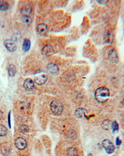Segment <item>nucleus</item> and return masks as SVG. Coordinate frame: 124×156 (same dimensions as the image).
<instances>
[{
	"label": "nucleus",
	"mask_w": 124,
	"mask_h": 156,
	"mask_svg": "<svg viewBox=\"0 0 124 156\" xmlns=\"http://www.w3.org/2000/svg\"><path fill=\"white\" fill-rule=\"evenodd\" d=\"M94 96L96 101L99 103H104L110 97V91L107 88L100 87L96 89Z\"/></svg>",
	"instance_id": "1"
},
{
	"label": "nucleus",
	"mask_w": 124,
	"mask_h": 156,
	"mask_svg": "<svg viewBox=\"0 0 124 156\" xmlns=\"http://www.w3.org/2000/svg\"><path fill=\"white\" fill-rule=\"evenodd\" d=\"M50 109L55 115H60L63 111V106L58 100H53L50 104Z\"/></svg>",
	"instance_id": "2"
},
{
	"label": "nucleus",
	"mask_w": 124,
	"mask_h": 156,
	"mask_svg": "<svg viewBox=\"0 0 124 156\" xmlns=\"http://www.w3.org/2000/svg\"><path fill=\"white\" fill-rule=\"evenodd\" d=\"M103 146L106 152L108 154H111L114 152L115 147L110 141L108 139H105L103 141Z\"/></svg>",
	"instance_id": "3"
},
{
	"label": "nucleus",
	"mask_w": 124,
	"mask_h": 156,
	"mask_svg": "<svg viewBox=\"0 0 124 156\" xmlns=\"http://www.w3.org/2000/svg\"><path fill=\"white\" fill-rule=\"evenodd\" d=\"M4 45L7 50L9 51V52H14L17 49L15 42L12 39H6L4 42Z\"/></svg>",
	"instance_id": "4"
},
{
	"label": "nucleus",
	"mask_w": 124,
	"mask_h": 156,
	"mask_svg": "<svg viewBox=\"0 0 124 156\" xmlns=\"http://www.w3.org/2000/svg\"><path fill=\"white\" fill-rule=\"evenodd\" d=\"M108 58L109 61L114 64H117L119 61V57L117 51L115 49H111L108 53Z\"/></svg>",
	"instance_id": "5"
},
{
	"label": "nucleus",
	"mask_w": 124,
	"mask_h": 156,
	"mask_svg": "<svg viewBox=\"0 0 124 156\" xmlns=\"http://www.w3.org/2000/svg\"><path fill=\"white\" fill-rule=\"evenodd\" d=\"M15 145L18 149L23 150L27 146V142L24 138L18 137L15 141Z\"/></svg>",
	"instance_id": "6"
},
{
	"label": "nucleus",
	"mask_w": 124,
	"mask_h": 156,
	"mask_svg": "<svg viewBox=\"0 0 124 156\" xmlns=\"http://www.w3.org/2000/svg\"><path fill=\"white\" fill-rule=\"evenodd\" d=\"M47 71L50 74L52 75H55L58 74L59 71V68L57 64L54 63H49L47 65Z\"/></svg>",
	"instance_id": "7"
},
{
	"label": "nucleus",
	"mask_w": 124,
	"mask_h": 156,
	"mask_svg": "<svg viewBox=\"0 0 124 156\" xmlns=\"http://www.w3.org/2000/svg\"><path fill=\"white\" fill-rule=\"evenodd\" d=\"M24 88L28 91H33L34 89V82L30 78L26 79L24 82Z\"/></svg>",
	"instance_id": "8"
},
{
	"label": "nucleus",
	"mask_w": 124,
	"mask_h": 156,
	"mask_svg": "<svg viewBox=\"0 0 124 156\" xmlns=\"http://www.w3.org/2000/svg\"><path fill=\"white\" fill-rule=\"evenodd\" d=\"M47 81V77L46 75H40L34 78V82L38 85H43Z\"/></svg>",
	"instance_id": "9"
},
{
	"label": "nucleus",
	"mask_w": 124,
	"mask_h": 156,
	"mask_svg": "<svg viewBox=\"0 0 124 156\" xmlns=\"http://www.w3.org/2000/svg\"><path fill=\"white\" fill-rule=\"evenodd\" d=\"M47 26L46 24H43V23L39 24L37 26V32L40 35L46 34L47 32Z\"/></svg>",
	"instance_id": "10"
},
{
	"label": "nucleus",
	"mask_w": 124,
	"mask_h": 156,
	"mask_svg": "<svg viewBox=\"0 0 124 156\" xmlns=\"http://www.w3.org/2000/svg\"><path fill=\"white\" fill-rule=\"evenodd\" d=\"M53 52V49L50 45H46L42 48V53L43 55L47 56L52 54Z\"/></svg>",
	"instance_id": "11"
},
{
	"label": "nucleus",
	"mask_w": 124,
	"mask_h": 156,
	"mask_svg": "<svg viewBox=\"0 0 124 156\" xmlns=\"http://www.w3.org/2000/svg\"><path fill=\"white\" fill-rule=\"evenodd\" d=\"M32 8L29 4L25 5L21 10V13L22 16H29L31 13Z\"/></svg>",
	"instance_id": "12"
},
{
	"label": "nucleus",
	"mask_w": 124,
	"mask_h": 156,
	"mask_svg": "<svg viewBox=\"0 0 124 156\" xmlns=\"http://www.w3.org/2000/svg\"><path fill=\"white\" fill-rule=\"evenodd\" d=\"M86 112L87 111L84 108H78L75 112V115L78 118H81V117L85 116Z\"/></svg>",
	"instance_id": "13"
},
{
	"label": "nucleus",
	"mask_w": 124,
	"mask_h": 156,
	"mask_svg": "<svg viewBox=\"0 0 124 156\" xmlns=\"http://www.w3.org/2000/svg\"><path fill=\"white\" fill-rule=\"evenodd\" d=\"M30 41L28 39H24V42H23L22 44V49L23 51H25V52H27L29 49H30Z\"/></svg>",
	"instance_id": "14"
},
{
	"label": "nucleus",
	"mask_w": 124,
	"mask_h": 156,
	"mask_svg": "<svg viewBox=\"0 0 124 156\" xmlns=\"http://www.w3.org/2000/svg\"><path fill=\"white\" fill-rule=\"evenodd\" d=\"M16 73V67L13 64H11L9 65L8 67V74L9 76L11 77H13L15 76Z\"/></svg>",
	"instance_id": "15"
},
{
	"label": "nucleus",
	"mask_w": 124,
	"mask_h": 156,
	"mask_svg": "<svg viewBox=\"0 0 124 156\" xmlns=\"http://www.w3.org/2000/svg\"><path fill=\"white\" fill-rule=\"evenodd\" d=\"M78 151L74 148H70L67 150V155L68 156H78Z\"/></svg>",
	"instance_id": "16"
},
{
	"label": "nucleus",
	"mask_w": 124,
	"mask_h": 156,
	"mask_svg": "<svg viewBox=\"0 0 124 156\" xmlns=\"http://www.w3.org/2000/svg\"><path fill=\"white\" fill-rule=\"evenodd\" d=\"M9 8V4L5 1H0V10L6 11Z\"/></svg>",
	"instance_id": "17"
},
{
	"label": "nucleus",
	"mask_w": 124,
	"mask_h": 156,
	"mask_svg": "<svg viewBox=\"0 0 124 156\" xmlns=\"http://www.w3.org/2000/svg\"><path fill=\"white\" fill-rule=\"evenodd\" d=\"M21 21L24 24H30L32 22V18L29 16H22L21 17Z\"/></svg>",
	"instance_id": "18"
},
{
	"label": "nucleus",
	"mask_w": 124,
	"mask_h": 156,
	"mask_svg": "<svg viewBox=\"0 0 124 156\" xmlns=\"http://www.w3.org/2000/svg\"><path fill=\"white\" fill-rule=\"evenodd\" d=\"M8 133V130L7 128L3 125H0V136L3 137L5 136Z\"/></svg>",
	"instance_id": "19"
},
{
	"label": "nucleus",
	"mask_w": 124,
	"mask_h": 156,
	"mask_svg": "<svg viewBox=\"0 0 124 156\" xmlns=\"http://www.w3.org/2000/svg\"><path fill=\"white\" fill-rule=\"evenodd\" d=\"M105 41H106V42H111L112 41V37L111 33H110L109 31H107L106 33V35H105Z\"/></svg>",
	"instance_id": "20"
},
{
	"label": "nucleus",
	"mask_w": 124,
	"mask_h": 156,
	"mask_svg": "<svg viewBox=\"0 0 124 156\" xmlns=\"http://www.w3.org/2000/svg\"><path fill=\"white\" fill-rule=\"evenodd\" d=\"M19 131L22 133H28L29 132L28 126H27L26 125H21L19 127Z\"/></svg>",
	"instance_id": "21"
},
{
	"label": "nucleus",
	"mask_w": 124,
	"mask_h": 156,
	"mask_svg": "<svg viewBox=\"0 0 124 156\" xmlns=\"http://www.w3.org/2000/svg\"><path fill=\"white\" fill-rule=\"evenodd\" d=\"M111 127H112V131L114 132L119 131V124H118V123H117L116 121H114L113 123H112Z\"/></svg>",
	"instance_id": "22"
},
{
	"label": "nucleus",
	"mask_w": 124,
	"mask_h": 156,
	"mask_svg": "<svg viewBox=\"0 0 124 156\" xmlns=\"http://www.w3.org/2000/svg\"><path fill=\"white\" fill-rule=\"evenodd\" d=\"M121 143H122V141L119 139V137H117L116 138V145H117V146H120V145H121Z\"/></svg>",
	"instance_id": "23"
},
{
	"label": "nucleus",
	"mask_w": 124,
	"mask_h": 156,
	"mask_svg": "<svg viewBox=\"0 0 124 156\" xmlns=\"http://www.w3.org/2000/svg\"><path fill=\"white\" fill-rule=\"evenodd\" d=\"M8 125L9 127L11 128V112H9L8 114Z\"/></svg>",
	"instance_id": "24"
},
{
	"label": "nucleus",
	"mask_w": 124,
	"mask_h": 156,
	"mask_svg": "<svg viewBox=\"0 0 124 156\" xmlns=\"http://www.w3.org/2000/svg\"><path fill=\"white\" fill-rule=\"evenodd\" d=\"M3 117V112L0 110V119L2 118Z\"/></svg>",
	"instance_id": "25"
}]
</instances>
